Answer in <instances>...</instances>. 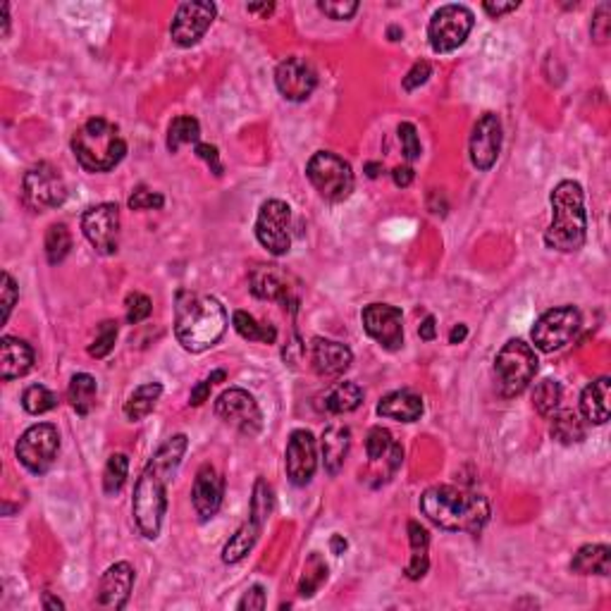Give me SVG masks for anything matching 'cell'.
<instances>
[{
	"label": "cell",
	"instance_id": "cell-9",
	"mask_svg": "<svg viewBox=\"0 0 611 611\" xmlns=\"http://www.w3.org/2000/svg\"><path fill=\"white\" fill-rule=\"evenodd\" d=\"M67 199V184L58 167L50 163H39L29 167L22 180V201L34 213L60 208Z\"/></svg>",
	"mask_w": 611,
	"mask_h": 611
},
{
	"label": "cell",
	"instance_id": "cell-12",
	"mask_svg": "<svg viewBox=\"0 0 611 611\" xmlns=\"http://www.w3.org/2000/svg\"><path fill=\"white\" fill-rule=\"evenodd\" d=\"M473 13L465 5H442L428 24V39L435 53H452L464 46L473 29Z\"/></svg>",
	"mask_w": 611,
	"mask_h": 611
},
{
	"label": "cell",
	"instance_id": "cell-25",
	"mask_svg": "<svg viewBox=\"0 0 611 611\" xmlns=\"http://www.w3.org/2000/svg\"><path fill=\"white\" fill-rule=\"evenodd\" d=\"M251 292L256 294L258 299L279 301V304H297L292 299V287L285 279V275L275 268V265H258L249 275Z\"/></svg>",
	"mask_w": 611,
	"mask_h": 611
},
{
	"label": "cell",
	"instance_id": "cell-59",
	"mask_svg": "<svg viewBox=\"0 0 611 611\" xmlns=\"http://www.w3.org/2000/svg\"><path fill=\"white\" fill-rule=\"evenodd\" d=\"M7 13H10V5H7V3H3V5H0V20H3V36L10 34V14H7Z\"/></svg>",
	"mask_w": 611,
	"mask_h": 611
},
{
	"label": "cell",
	"instance_id": "cell-43",
	"mask_svg": "<svg viewBox=\"0 0 611 611\" xmlns=\"http://www.w3.org/2000/svg\"><path fill=\"white\" fill-rule=\"evenodd\" d=\"M115 341H118V323L115 320H105V323L98 325L96 337H93L89 347V354L93 359H105L115 349Z\"/></svg>",
	"mask_w": 611,
	"mask_h": 611
},
{
	"label": "cell",
	"instance_id": "cell-62",
	"mask_svg": "<svg viewBox=\"0 0 611 611\" xmlns=\"http://www.w3.org/2000/svg\"><path fill=\"white\" fill-rule=\"evenodd\" d=\"M380 173H382V165H380V163H368V165H366V174H368L370 180H376V177H377V174H380Z\"/></svg>",
	"mask_w": 611,
	"mask_h": 611
},
{
	"label": "cell",
	"instance_id": "cell-31",
	"mask_svg": "<svg viewBox=\"0 0 611 611\" xmlns=\"http://www.w3.org/2000/svg\"><path fill=\"white\" fill-rule=\"evenodd\" d=\"M585 435H588L585 418L578 411H556L552 416V438L559 445H578V442H583Z\"/></svg>",
	"mask_w": 611,
	"mask_h": 611
},
{
	"label": "cell",
	"instance_id": "cell-58",
	"mask_svg": "<svg viewBox=\"0 0 611 611\" xmlns=\"http://www.w3.org/2000/svg\"><path fill=\"white\" fill-rule=\"evenodd\" d=\"M330 547H332V554H344V549H347V540L341 537V535H332V540H330Z\"/></svg>",
	"mask_w": 611,
	"mask_h": 611
},
{
	"label": "cell",
	"instance_id": "cell-11",
	"mask_svg": "<svg viewBox=\"0 0 611 611\" xmlns=\"http://www.w3.org/2000/svg\"><path fill=\"white\" fill-rule=\"evenodd\" d=\"M256 236L272 256H287L292 249V208L279 199L265 201L258 210Z\"/></svg>",
	"mask_w": 611,
	"mask_h": 611
},
{
	"label": "cell",
	"instance_id": "cell-23",
	"mask_svg": "<svg viewBox=\"0 0 611 611\" xmlns=\"http://www.w3.org/2000/svg\"><path fill=\"white\" fill-rule=\"evenodd\" d=\"M134 588V569L127 562L112 563L98 585V605L105 609H125Z\"/></svg>",
	"mask_w": 611,
	"mask_h": 611
},
{
	"label": "cell",
	"instance_id": "cell-36",
	"mask_svg": "<svg viewBox=\"0 0 611 611\" xmlns=\"http://www.w3.org/2000/svg\"><path fill=\"white\" fill-rule=\"evenodd\" d=\"M366 452H368V458L373 464H377V461H387V458H392L396 464H402L403 456L402 447L396 445L394 439H392V432L385 430V428H373V430L368 432Z\"/></svg>",
	"mask_w": 611,
	"mask_h": 611
},
{
	"label": "cell",
	"instance_id": "cell-29",
	"mask_svg": "<svg viewBox=\"0 0 611 611\" xmlns=\"http://www.w3.org/2000/svg\"><path fill=\"white\" fill-rule=\"evenodd\" d=\"M571 571L578 576H609L611 549L607 545H585L571 559Z\"/></svg>",
	"mask_w": 611,
	"mask_h": 611
},
{
	"label": "cell",
	"instance_id": "cell-54",
	"mask_svg": "<svg viewBox=\"0 0 611 611\" xmlns=\"http://www.w3.org/2000/svg\"><path fill=\"white\" fill-rule=\"evenodd\" d=\"M518 0H511V3H483V10H485L490 17H501V14H509V13H514V10H518Z\"/></svg>",
	"mask_w": 611,
	"mask_h": 611
},
{
	"label": "cell",
	"instance_id": "cell-45",
	"mask_svg": "<svg viewBox=\"0 0 611 611\" xmlns=\"http://www.w3.org/2000/svg\"><path fill=\"white\" fill-rule=\"evenodd\" d=\"M129 208L132 210H160L165 206V199L158 191H151L146 187H137L134 194L129 196Z\"/></svg>",
	"mask_w": 611,
	"mask_h": 611
},
{
	"label": "cell",
	"instance_id": "cell-5",
	"mask_svg": "<svg viewBox=\"0 0 611 611\" xmlns=\"http://www.w3.org/2000/svg\"><path fill=\"white\" fill-rule=\"evenodd\" d=\"M72 151L76 163L86 173H111L125 158L127 144L112 122L103 118H91L75 134Z\"/></svg>",
	"mask_w": 611,
	"mask_h": 611
},
{
	"label": "cell",
	"instance_id": "cell-18",
	"mask_svg": "<svg viewBox=\"0 0 611 611\" xmlns=\"http://www.w3.org/2000/svg\"><path fill=\"white\" fill-rule=\"evenodd\" d=\"M275 84H278L282 98L292 101V103H301L306 98H311V93L318 86V72L304 58H287L275 70Z\"/></svg>",
	"mask_w": 611,
	"mask_h": 611
},
{
	"label": "cell",
	"instance_id": "cell-49",
	"mask_svg": "<svg viewBox=\"0 0 611 611\" xmlns=\"http://www.w3.org/2000/svg\"><path fill=\"white\" fill-rule=\"evenodd\" d=\"M611 7L609 3H605V5L598 7V13H595V20H592V39L598 43H607V39H609L611 34Z\"/></svg>",
	"mask_w": 611,
	"mask_h": 611
},
{
	"label": "cell",
	"instance_id": "cell-63",
	"mask_svg": "<svg viewBox=\"0 0 611 611\" xmlns=\"http://www.w3.org/2000/svg\"><path fill=\"white\" fill-rule=\"evenodd\" d=\"M403 31L399 27H389V41H402Z\"/></svg>",
	"mask_w": 611,
	"mask_h": 611
},
{
	"label": "cell",
	"instance_id": "cell-3",
	"mask_svg": "<svg viewBox=\"0 0 611 611\" xmlns=\"http://www.w3.org/2000/svg\"><path fill=\"white\" fill-rule=\"evenodd\" d=\"M421 511L449 533L478 535L490 521V501L483 494L452 485L428 487L421 497Z\"/></svg>",
	"mask_w": 611,
	"mask_h": 611
},
{
	"label": "cell",
	"instance_id": "cell-13",
	"mask_svg": "<svg viewBox=\"0 0 611 611\" xmlns=\"http://www.w3.org/2000/svg\"><path fill=\"white\" fill-rule=\"evenodd\" d=\"M580 330V313L573 306H559L542 313L533 327V344L545 354L566 347Z\"/></svg>",
	"mask_w": 611,
	"mask_h": 611
},
{
	"label": "cell",
	"instance_id": "cell-21",
	"mask_svg": "<svg viewBox=\"0 0 611 611\" xmlns=\"http://www.w3.org/2000/svg\"><path fill=\"white\" fill-rule=\"evenodd\" d=\"M225 497V480L223 475L210 464L201 465L196 473L194 487H191V504L201 521H210L220 511Z\"/></svg>",
	"mask_w": 611,
	"mask_h": 611
},
{
	"label": "cell",
	"instance_id": "cell-15",
	"mask_svg": "<svg viewBox=\"0 0 611 611\" xmlns=\"http://www.w3.org/2000/svg\"><path fill=\"white\" fill-rule=\"evenodd\" d=\"M82 232L101 256L118 253L120 208L115 203H98L82 216Z\"/></svg>",
	"mask_w": 611,
	"mask_h": 611
},
{
	"label": "cell",
	"instance_id": "cell-34",
	"mask_svg": "<svg viewBox=\"0 0 611 611\" xmlns=\"http://www.w3.org/2000/svg\"><path fill=\"white\" fill-rule=\"evenodd\" d=\"M363 403V389L356 382H340L337 387L325 396V411L341 416V413H351Z\"/></svg>",
	"mask_w": 611,
	"mask_h": 611
},
{
	"label": "cell",
	"instance_id": "cell-48",
	"mask_svg": "<svg viewBox=\"0 0 611 611\" xmlns=\"http://www.w3.org/2000/svg\"><path fill=\"white\" fill-rule=\"evenodd\" d=\"M0 299H3V323H7L10 313H13L14 304L20 299V287L13 279L10 272H3V287H0Z\"/></svg>",
	"mask_w": 611,
	"mask_h": 611
},
{
	"label": "cell",
	"instance_id": "cell-60",
	"mask_svg": "<svg viewBox=\"0 0 611 611\" xmlns=\"http://www.w3.org/2000/svg\"><path fill=\"white\" fill-rule=\"evenodd\" d=\"M43 609H65V605L60 599L53 598L50 592H46V595H43Z\"/></svg>",
	"mask_w": 611,
	"mask_h": 611
},
{
	"label": "cell",
	"instance_id": "cell-55",
	"mask_svg": "<svg viewBox=\"0 0 611 611\" xmlns=\"http://www.w3.org/2000/svg\"><path fill=\"white\" fill-rule=\"evenodd\" d=\"M392 180H394V184L396 187H409L411 182H413V167H409V165H399V167H394L392 170Z\"/></svg>",
	"mask_w": 611,
	"mask_h": 611
},
{
	"label": "cell",
	"instance_id": "cell-24",
	"mask_svg": "<svg viewBox=\"0 0 611 611\" xmlns=\"http://www.w3.org/2000/svg\"><path fill=\"white\" fill-rule=\"evenodd\" d=\"M34 368V349L20 337L0 340V377L5 382L27 376Z\"/></svg>",
	"mask_w": 611,
	"mask_h": 611
},
{
	"label": "cell",
	"instance_id": "cell-50",
	"mask_svg": "<svg viewBox=\"0 0 611 611\" xmlns=\"http://www.w3.org/2000/svg\"><path fill=\"white\" fill-rule=\"evenodd\" d=\"M430 75H432V67H430V63L428 60H418L413 67H411L409 72H406V76H403V89L406 91H416V89H421L428 79H430Z\"/></svg>",
	"mask_w": 611,
	"mask_h": 611
},
{
	"label": "cell",
	"instance_id": "cell-7",
	"mask_svg": "<svg viewBox=\"0 0 611 611\" xmlns=\"http://www.w3.org/2000/svg\"><path fill=\"white\" fill-rule=\"evenodd\" d=\"M306 177L311 180L313 189L330 203L347 201L354 191V170L347 160L332 151L313 153L306 165Z\"/></svg>",
	"mask_w": 611,
	"mask_h": 611
},
{
	"label": "cell",
	"instance_id": "cell-19",
	"mask_svg": "<svg viewBox=\"0 0 611 611\" xmlns=\"http://www.w3.org/2000/svg\"><path fill=\"white\" fill-rule=\"evenodd\" d=\"M468 151H471V163L483 173L497 163L501 151V120L494 112H485L475 122Z\"/></svg>",
	"mask_w": 611,
	"mask_h": 611
},
{
	"label": "cell",
	"instance_id": "cell-61",
	"mask_svg": "<svg viewBox=\"0 0 611 611\" xmlns=\"http://www.w3.org/2000/svg\"><path fill=\"white\" fill-rule=\"evenodd\" d=\"M246 10H249V13H258V14H265V17H268V14L275 10V5H272V3H263V5H246Z\"/></svg>",
	"mask_w": 611,
	"mask_h": 611
},
{
	"label": "cell",
	"instance_id": "cell-26",
	"mask_svg": "<svg viewBox=\"0 0 611 611\" xmlns=\"http://www.w3.org/2000/svg\"><path fill=\"white\" fill-rule=\"evenodd\" d=\"M377 416L392 418L399 423H413L423 416V396L411 389H396L389 392L377 403Z\"/></svg>",
	"mask_w": 611,
	"mask_h": 611
},
{
	"label": "cell",
	"instance_id": "cell-17",
	"mask_svg": "<svg viewBox=\"0 0 611 611\" xmlns=\"http://www.w3.org/2000/svg\"><path fill=\"white\" fill-rule=\"evenodd\" d=\"M363 327L368 337L380 344L387 351H396L403 344V327L402 311L389 304H370L363 308Z\"/></svg>",
	"mask_w": 611,
	"mask_h": 611
},
{
	"label": "cell",
	"instance_id": "cell-57",
	"mask_svg": "<svg viewBox=\"0 0 611 611\" xmlns=\"http://www.w3.org/2000/svg\"><path fill=\"white\" fill-rule=\"evenodd\" d=\"M465 334H468V327L456 325L452 332H449V344H461V341L465 340Z\"/></svg>",
	"mask_w": 611,
	"mask_h": 611
},
{
	"label": "cell",
	"instance_id": "cell-41",
	"mask_svg": "<svg viewBox=\"0 0 611 611\" xmlns=\"http://www.w3.org/2000/svg\"><path fill=\"white\" fill-rule=\"evenodd\" d=\"M127 473H129V458L125 454H112L105 464L103 473V490L105 494H118L127 483Z\"/></svg>",
	"mask_w": 611,
	"mask_h": 611
},
{
	"label": "cell",
	"instance_id": "cell-56",
	"mask_svg": "<svg viewBox=\"0 0 611 611\" xmlns=\"http://www.w3.org/2000/svg\"><path fill=\"white\" fill-rule=\"evenodd\" d=\"M418 334H421V340H425V341H432L435 337H438V327H435V318H432V315H428V318L421 323Z\"/></svg>",
	"mask_w": 611,
	"mask_h": 611
},
{
	"label": "cell",
	"instance_id": "cell-51",
	"mask_svg": "<svg viewBox=\"0 0 611 611\" xmlns=\"http://www.w3.org/2000/svg\"><path fill=\"white\" fill-rule=\"evenodd\" d=\"M220 380H225V370H216L213 376H208L206 380L199 382V385L191 389V396H189L191 406H201L203 402H208L210 387H213V385H216V382H220Z\"/></svg>",
	"mask_w": 611,
	"mask_h": 611
},
{
	"label": "cell",
	"instance_id": "cell-30",
	"mask_svg": "<svg viewBox=\"0 0 611 611\" xmlns=\"http://www.w3.org/2000/svg\"><path fill=\"white\" fill-rule=\"evenodd\" d=\"M409 542H411V562L406 566L409 580H421L430 569V535L418 521H409Z\"/></svg>",
	"mask_w": 611,
	"mask_h": 611
},
{
	"label": "cell",
	"instance_id": "cell-8",
	"mask_svg": "<svg viewBox=\"0 0 611 611\" xmlns=\"http://www.w3.org/2000/svg\"><path fill=\"white\" fill-rule=\"evenodd\" d=\"M270 511H272V490L263 478H258L256 487H253L249 518L236 528V533L229 537L227 545L223 547L225 563H239L244 556L249 554L251 549H253V545L258 542V537H261V533H263V526L265 521H268Z\"/></svg>",
	"mask_w": 611,
	"mask_h": 611
},
{
	"label": "cell",
	"instance_id": "cell-16",
	"mask_svg": "<svg viewBox=\"0 0 611 611\" xmlns=\"http://www.w3.org/2000/svg\"><path fill=\"white\" fill-rule=\"evenodd\" d=\"M217 7L213 3H182L174 13L170 36L180 49H189L203 39L213 20H216Z\"/></svg>",
	"mask_w": 611,
	"mask_h": 611
},
{
	"label": "cell",
	"instance_id": "cell-47",
	"mask_svg": "<svg viewBox=\"0 0 611 611\" xmlns=\"http://www.w3.org/2000/svg\"><path fill=\"white\" fill-rule=\"evenodd\" d=\"M396 132H399V141H402V148H403V155H406V160L421 158L423 148H421V139H418L416 127L411 125V122H402Z\"/></svg>",
	"mask_w": 611,
	"mask_h": 611
},
{
	"label": "cell",
	"instance_id": "cell-53",
	"mask_svg": "<svg viewBox=\"0 0 611 611\" xmlns=\"http://www.w3.org/2000/svg\"><path fill=\"white\" fill-rule=\"evenodd\" d=\"M236 609H256V611L265 609V590H263V588H261V585H253L251 590H246V595L239 599Z\"/></svg>",
	"mask_w": 611,
	"mask_h": 611
},
{
	"label": "cell",
	"instance_id": "cell-22",
	"mask_svg": "<svg viewBox=\"0 0 611 611\" xmlns=\"http://www.w3.org/2000/svg\"><path fill=\"white\" fill-rule=\"evenodd\" d=\"M354 354L347 344L315 337L311 341V366L320 377H340L351 368Z\"/></svg>",
	"mask_w": 611,
	"mask_h": 611
},
{
	"label": "cell",
	"instance_id": "cell-40",
	"mask_svg": "<svg viewBox=\"0 0 611 611\" xmlns=\"http://www.w3.org/2000/svg\"><path fill=\"white\" fill-rule=\"evenodd\" d=\"M22 406H24V411L31 413V416H41L46 411L56 409L58 396L53 394L49 387H43V385H31V387L24 389V394H22Z\"/></svg>",
	"mask_w": 611,
	"mask_h": 611
},
{
	"label": "cell",
	"instance_id": "cell-20",
	"mask_svg": "<svg viewBox=\"0 0 611 611\" xmlns=\"http://www.w3.org/2000/svg\"><path fill=\"white\" fill-rule=\"evenodd\" d=\"M287 475L292 485H308L318 468V454H315V439L308 430H294L287 442Z\"/></svg>",
	"mask_w": 611,
	"mask_h": 611
},
{
	"label": "cell",
	"instance_id": "cell-1",
	"mask_svg": "<svg viewBox=\"0 0 611 611\" xmlns=\"http://www.w3.org/2000/svg\"><path fill=\"white\" fill-rule=\"evenodd\" d=\"M187 435H173L158 447L151 461L141 473L139 483L134 487L132 516L139 533L146 540H155L163 528V518L167 511V483L180 468L184 452H187Z\"/></svg>",
	"mask_w": 611,
	"mask_h": 611
},
{
	"label": "cell",
	"instance_id": "cell-38",
	"mask_svg": "<svg viewBox=\"0 0 611 611\" xmlns=\"http://www.w3.org/2000/svg\"><path fill=\"white\" fill-rule=\"evenodd\" d=\"M562 396H563L562 385L556 380H552V377L537 382V387H535L533 392L535 411H537L542 418H552L556 411H559V406H562Z\"/></svg>",
	"mask_w": 611,
	"mask_h": 611
},
{
	"label": "cell",
	"instance_id": "cell-44",
	"mask_svg": "<svg viewBox=\"0 0 611 611\" xmlns=\"http://www.w3.org/2000/svg\"><path fill=\"white\" fill-rule=\"evenodd\" d=\"M153 311V304L146 294L134 292L127 297V323L129 325H139L141 320H146Z\"/></svg>",
	"mask_w": 611,
	"mask_h": 611
},
{
	"label": "cell",
	"instance_id": "cell-28",
	"mask_svg": "<svg viewBox=\"0 0 611 611\" xmlns=\"http://www.w3.org/2000/svg\"><path fill=\"white\" fill-rule=\"evenodd\" d=\"M609 377H599L590 382L580 394V416L595 425H605L609 421Z\"/></svg>",
	"mask_w": 611,
	"mask_h": 611
},
{
	"label": "cell",
	"instance_id": "cell-42",
	"mask_svg": "<svg viewBox=\"0 0 611 611\" xmlns=\"http://www.w3.org/2000/svg\"><path fill=\"white\" fill-rule=\"evenodd\" d=\"M325 578H327L325 562H323L318 554H311V559L306 562L304 578H301V583H299L301 598H311L313 592L318 590L320 585L325 583Z\"/></svg>",
	"mask_w": 611,
	"mask_h": 611
},
{
	"label": "cell",
	"instance_id": "cell-33",
	"mask_svg": "<svg viewBox=\"0 0 611 611\" xmlns=\"http://www.w3.org/2000/svg\"><path fill=\"white\" fill-rule=\"evenodd\" d=\"M96 394H98V385H96V380L89 376V373H76V376L70 380L67 396H70L72 409H75L79 416H89L91 409L96 406Z\"/></svg>",
	"mask_w": 611,
	"mask_h": 611
},
{
	"label": "cell",
	"instance_id": "cell-39",
	"mask_svg": "<svg viewBox=\"0 0 611 611\" xmlns=\"http://www.w3.org/2000/svg\"><path fill=\"white\" fill-rule=\"evenodd\" d=\"M72 249V235L67 225L58 223L50 225L49 232H46V258H49L50 265L63 263L67 253Z\"/></svg>",
	"mask_w": 611,
	"mask_h": 611
},
{
	"label": "cell",
	"instance_id": "cell-35",
	"mask_svg": "<svg viewBox=\"0 0 611 611\" xmlns=\"http://www.w3.org/2000/svg\"><path fill=\"white\" fill-rule=\"evenodd\" d=\"M199 137H201L199 120L191 118V115H180L167 127V151L177 153L187 144H199Z\"/></svg>",
	"mask_w": 611,
	"mask_h": 611
},
{
	"label": "cell",
	"instance_id": "cell-2",
	"mask_svg": "<svg viewBox=\"0 0 611 611\" xmlns=\"http://www.w3.org/2000/svg\"><path fill=\"white\" fill-rule=\"evenodd\" d=\"M227 330V313L225 306L199 292H180L174 306V337L182 347L191 354H201L206 349L216 347Z\"/></svg>",
	"mask_w": 611,
	"mask_h": 611
},
{
	"label": "cell",
	"instance_id": "cell-10",
	"mask_svg": "<svg viewBox=\"0 0 611 611\" xmlns=\"http://www.w3.org/2000/svg\"><path fill=\"white\" fill-rule=\"evenodd\" d=\"M17 458L20 464L34 475H43L50 471V465L56 464L58 452H60V435L58 428L50 423H36L31 425L20 438L17 447Z\"/></svg>",
	"mask_w": 611,
	"mask_h": 611
},
{
	"label": "cell",
	"instance_id": "cell-4",
	"mask_svg": "<svg viewBox=\"0 0 611 611\" xmlns=\"http://www.w3.org/2000/svg\"><path fill=\"white\" fill-rule=\"evenodd\" d=\"M588 239L583 187L573 180L559 182L552 191V225L545 232L547 249L573 253L583 249Z\"/></svg>",
	"mask_w": 611,
	"mask_h": 611
},
{
	"label": "cell",
	"instance_id": "cell-32",
	"mask_svg": "<svg viewBox=\"0 0 611 611\" xmlns=\"http://www.w3.org/2000/svg\"><path fill=\"white\" fill-rule=\"evenodd\" d=\"M160 394H163V385L160 382H146V385L137 387L125 402V416L129 421H134V423L144 421L155 409Z\"/></svg>",
	"mask_w": 611,
	"mask_h": 611
},
{
	"label": "cell",
	"instance_id": "cell-37",
	"mask_svg": "<svg viewBox=\"0 0 611 611\" xmlns=\"http://www.w3.org/2000/svg\"><path fill=\"white\" fill-rule=\"evenodd\" d=\"M232 325L244 340L249 341H263V344H275L278 341V330L272 325H261L251 313L246 311H236L232 315Z\"/></svg>",
	"mask_w": 611,
	"mask_h": 611
},
{
	"label": "cell",
	"instance_id": "cell-46",
	"mask_svg": "<svg viewBox=\"0 0 611 611\" xmlns=\"http://www.w3.org/2000/svg\"><path fill=\"white\" fill-rule=\"evenodd\" d=\"M320 13H325L330 20H351L359 10V3L354 0H323L318 3Z\"/></svg>",
	"mask_w": 611,
	"mask_h": 611
},
{
	"label": "cell",
	"instance_id": "cell-14",
	"mask_svg": "<svg viewBox=\"0 0 611 611\" xmlns=\"http://www.w3.org/2000/svg\"><path fill=\"white\" fill-rule=\"evenodd\" d=\"M216 413L223 423L232 425L244 435H258L263 428V413L258 409L256 399L246 389L232 387L217 396Z\"/></svg>",
	"mask_w": 611,
	"mask_h": 611
},
{
	"label": "cell",
	"instance_id": "cell-27",
	"mask_svg": "<svg viewBox=\"0 0 611 611\" xmlns=\"http://www.w3.org/2000/svg\"><path fill=\"white\" fill-rule=\"evenodd\" d=\"M320 449H323V464L330 475H337L341 471V465L347 461L349 449H351V430L344 425H330L323 432L320 439Z\"/></svg>",
	"mask_w": 611,
	"mask_h": 611
},
{
	"label": "cell",
	"instance_id": "cell-6",
	"mask_svg": "<svg viewBox=\"0 0 611 611\" xmlns=\"http://www.w3.org/2000/svg\"><path fill=\"white\" fill-rule=\"evenodd\" d=\"M535 373H537V356L535 349L523 340H509L494 359L497 387L500 394L507 399L523 394L533 382Z\"/></svg>",
	"mask_w": 611,
	"mask_h": 611
},
{
	"label": "cell",
	"instance_id": "cell-52",
	"mask_svg": "<svg viewBox=\"0 0 611 611\" xmlns=\"http://www.w3.org/2000/svg\"><path fill=\"white\" fill-rule=\"evenodd\" d=\"M196 155L201 160H206V165L210 167V173L216 174V177H220L223 174V165H220V153H217L216 146H210V144H196Z\"/></svg>",
	"mask_w": 611,
	"mask_h": 611
}]
</instances>
